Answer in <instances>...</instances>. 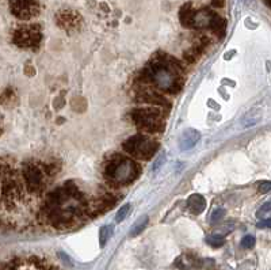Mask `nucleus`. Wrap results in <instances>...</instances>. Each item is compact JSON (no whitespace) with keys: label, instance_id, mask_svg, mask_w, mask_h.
I'll return each mask as SVG.
<instances>
[{"label":"nucleus","instance_id":"nucleus-1","mask_svg":"<svg viewBox=\"0 0 271 270\" xmlns=\"http://www.w3.org/2000/svg\"><path fill=\"white\" fill-rule=\"evenodd\" d=\"M182 71L181 64L175 59L159 55V59L151 62L149 68L144 71L142 75L157 89L164 92L175 94L182 89Z\"/></svg>","mask_w":271,"mask_h":270},{"label":"nucleus","instance_id":"nucleus-2","mask_svg":"<svg viewBox=\"0 0 271 270\" xmlns=\"http://www.w3.org/2000/svg\"><path fill=\"white\" fill-rule=\"evenodd\" d=\"M141 168L135 160L118 155L108 160L106 170H105V177L110 185L123 186V185L133 182L138 177Z\"/></svg>","mask_w":271,"mask_h":270},{"label":"nucleus","instance_id":"nucleus-3","mask_svg":"<svg viewBox=\"0 0 271 270\" xmlns=\"http://www.w3.org/2000/svg\"><path fill=\"white\" fill-rule=\"evenodd\" d=\"M159 148L157 141H155L151 137L142 136V135H136L133 137L125 141L123 144V150L132 155L136 159L149 160L151 158L155 156L156 151Z\"/></svg>","mask_w":271,"mask_h":270},{"label":"nucleus","instance_id":"nucleus-4","mask_svg":"<svg viewBox=\"0 0 271 270\" xmlns=\"http://www.w3.org/2000/svg\"><path fill=\"white\" fill-rule=\"evenodd\" d=\"M132 120L140 129L148 133H156L164 128L162 113L156 109H135L132 111Z\"/></svg>","mask_w":271,"mask_h":270},{"label":"nucleus","instance_id":"nucleus-5","mask_svg":"<svg viewBox=\"0 0 271 270\" xmlns=\"http://www.w3.org/2000/svg\"><path fill=\"white\" fill-rule=\"evenodd\" d=\"M13 41L19 48H37L41 41V30L38 25L18 28L13 34Z\"/></svg>","mask_w":271,"mask_h":270},{"label":"nucleus","instance_id":"nucleus-6","mask_svg":"<svg viewBox=\"0 0 271 270\" xmlns=\"http://www.w3.org/2000/svg\"><path fill=\"white\" fill-rule=\"evenodd\" d=\"M23 177H25V182H26L29 192L38 193L45 187L44 171L33 163H27L26 166L23 167Z\"/></svg>","mask_w":271,"mask_h":270},{"label":"nucleus","instance_id":"nucleus-7","mask_svg":"<svg viewBox=\"0 0 271 270\" xmlns=\"http://www.w3.org/2000/svg\"><path fill=\"white\" fill-rule=\"evenodd\" d=\"M11 3V13L16 18L27 21L40 13L38 3L35 0H10Z\"/></svg>","mask_w":271,"mask_h":270},{"label":"nucleus","instance_id":"nucleus-8","mask_svg":"<svg viewBox=\"0 0 271 270\" xmlns=\"http://www.w3.org/2000/svg\"><path fill=\"white\" fill-rule=\"evenodd\" d=\"M56 22L60 28L65 30H74L80 25L81 18L80 15L76 14L75 11L71 10H62L59 14L56 15Z\"/></svg>","mask_w":271,"mask_h":270},{"label":"nucleus","instance_id":"nucleus-9","mask_svg":"<svg viewBox=\"0 0 271 270\" xmlns=\"http://www.w3.org/2000/svg\"><path fill=\"white\" fill-rule=\"evenodd\" d=\"M138 102L142 104H151V105H157V106H164V107H169V102L166 98L157 94L155 91H144L140 92V95L137 97Z\"/></svg>","mask_w":271,"mask_h":270},{"label":"nucleus","instance_id":"nucleus-10","mask_svg":"<svg viewBox=\"0 0 271 270\" xmlns=\"http://www.w3.org/2000/svg\"><path fill=\"white\" fill-rule=\"evenodd\" d=\"M199 139H201L199 132L196 131V129H186L182 133L181 140H179V147L183 151H187V150L196 146V143L199 141Z\"/></svg>","mask_w":271,"mask_h":270},{"label":"nucleus","instance_id":"nucleus-11","mask_svg":"<svg viewBox=\"0 0 271 270\" xmlns=\"http://www.w3.org/2000/svg\"><path fill=\"white\" fill-rule=\"evenodd\" d=\"M196 13L191 6V3H186L181 11H179V18H181V23L186 28H194L196 23Z\"/></svg>","mask_w":271,"mask_h":270},{"label":"nucleus","instance_id":"nucleus-12","mask_svg":"<svg viewBox=\"0 0 271 270\" xmlns=\"http://www.w3.org/2000/svg\"><path fill=\"white\" fill-rule=\"evenodd\" d=\"M187 204H189L190 212L193 215H201L203 210H205V208H206V201H205V198H203L201 194H193V195H190Z\"/></svg>","mask_w":271,"mask_h":270},{"label":"nucleus","instance_id":"nucleus-13","mask_svg":"<svg viewBox=\"0 0 271 270\" xmlns=\"http://www.w3.org/2000/svg\"><path fill=\"white\" fill-rule=\"evenodd\" d=\"M213 15H214V13H211V11H209V10H201V11H196L194 28H198V29L210 28V23H211V19H213Z\"/></svg>","mask_w":271,"mask_h":270},{"label":"nucleus","instance_id":"nucleus-14","mask_svg":"<svg viewBox=\"0 0 271 270\" xmlns=\"http://www.w3.org/2000/svg\"><path fill=\"white\" fill-rule=\"evenodd\" d=\"M260 120H262V113L256 109H254V110H250L248 113L244 114L243 118L240 120V124L243 128H251V126L256 125Z\"/></svg>","mask_w":271,"mask_h":270},{"label":"nucleus","instance_id":"nucleus-15","mask_svg":"<svg viewBox=\"0 0 271 270\" xmlns=\"http://www.w3.org/2000/svg\"><path fill=\"white\" fill-rule=\"evenodd\" d=\"M209 29H211V31L216 35H218V37H224V35H225V31H226V22L224 21L220 15L214 14L213 15V19H211Z\"/></svg>","mask_w":271,"mask_h":270},{"label":"nucleus","instance_id":"nucleus-16","mask_svg":"<svg viewBox=\"0 0 271 270\" xmlns=\"http://www.w3.org/2000/svg\"><path fill=\"white\" fill-rule=\"evenodd\" d=\"M176 266L181 269H193V268H199L201 266V261L196 259V256L193 255H182L178 261H176Z\"/></svg>","mask_w":271,"mask_h":270},{"label":"nucleus","instance_id":"nucleus-17","mask_svg":"<svg viewBox=\"0 0 271 270\" xmlns=\"http://www.w3.org/2000/svg\"><path fill=\"white\" fill-rule=\"evenodd\" d=\"M147 224H148V217H147V216H141V217L133 224V227H132L130 232H129V236L135 238V236L140 235L142 231H144V228L147 227Z\"/></svg>","mask_w":271,"mask_h":270},{"label":"nucleus","instance_id":"nucleus-18","mask_svg":"<svg viewBox=\"0 0 271 270\" xmlns=\"http://www.w3.org/2000/svg\"><path fill=\"white\" fill-rule=\"evenodd\" d=\"M113 235V225H108V227H102L99 231V244L101 247H105L107 240Z\"/></svg>","mask_w":271,"mask_h":270},{"label":"nucleus","instance_id":"nucleus-19","mask_svg":"<svg viewBox=\"0 0 271 270\" xmlns=\"http://www.w3.org/2000/svg\"><path fill=\"white\" fill-rule=\"evenodd\" d=\"M206 243L211 247H221L225 243V239L221 235H209L206 238Z\"/></svg>","mask_w":271,"mask_h":270},{"label":"nucleus","instance_id":"nucleus-20","mask_svg":"<svg viewBox=\"0 0 271 270\" xmlns=\"http://www.w3.org/2000/svg\"><path fill=\"white\" fill-rule=\"evenodd\" d=\"M201 50L199 49H196V46H193L191 49H189L186 53H184V59H186V61H189V62H196V59L201 56Z\"/></svg>","mask_w":271,"mask_h":270},{"label":"nucleus","instance_id":"nucleus-21","mask_svg":"<svg viewBox=\"0 0 271 270\" xmlns=\"http://www.w3.org/2000/svg\"><path fill=\"white\" fill-rule=\"evenodd\" d=\"M129 212H130V205L126 204V205H123L120 210H118V213L115 216V222L117 223H121L123 222L125 219H126V216L129 215Z\"/></svg>","mask_w":271,"mask_h":270},{"label":"nucleus","instance_id":"nucleus-22","mask_svg":"<svg viewBox=\"0 0 271 270\" xmlns=\"http://www.w3.org/2000/svg\"><path fill=\"white\" fill-rule=\"evenodd\" d=\"M224 215H225V210H224L223 208L213 210V213L210 216V223H211V224H216V223H218L223 219Z\"/></svg>","mask_w":271,"mask_h":270},{"label":"nucleus","instance_id":"nucleus-23","mask_svg":"<svg viewBox=\"0 0 271 270\" xmlns=\"http://www.w3.org/2000/svg\"><path fill=\"white\" fill-rule=\"evenodd\" d=\"M254 246H255V238L252 235L244 236L241 239V247L243 249H252Z\"/></svg>","mask_w":271,"mask_h":270},{"label":"nucleus","instance_id":"nucleus-24","mask_svg":"<svg viewBox=\"0 0 271 270\" xmlns=\"http://www.w3.org/2000/svg\"><path fill=\"white\" fill-rule=\"evenodd\" d=\"M271 212V201L269 202H266L262 208L257 210V217H264V216L267 215V213H270Z\"/></svg>","mask_w":271,"mask_h":270},{"label":"nucleus","instance_id":"nucleus-25","mask_svg":"<svg viewBox=\"0 0 271 270\" xmlns=\"http://www.w3.org/2000/svg\"><path fill=\"white\" fill-rule=\"evenodd\" d=\"M259 192L260 193H271V182H269V180H264V182H262L260 185H259Z\"/></svg>","mask_w":271,"mask_h":270},{"label":"nucleus","instance_id":"nucleus-26","mask_svg":"<svg viewBox=\"0 0 271 270\" xmlns=\"http://www.w3.org/2000/svg\"><path fill=\"white\" fill-rule=\"evenodd\" d=\"M257 228H271V219H264L257 223Z\"/></svg>","mask_w":271,"mask_h":270},{"label":"nucleus","instance_id":"nucleus-27","mask_svg":"<svg viewBox=\"0 0 271 270\" xmlns=\"http://www.w3.org/2000/svg\"><path fill=\"white\" fill-rule=\"evenodd\" d=\"M224 3H225V0H211L213 7H218V8L224 7Z\"/></svg>","mask_w":271,"mask_h":270}]
</instances>
